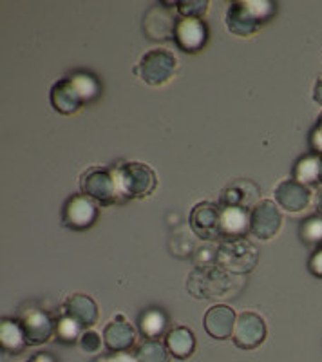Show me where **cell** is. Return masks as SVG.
Returning <instances> with one entry per match:
<instances>
[{
  "instance_id": "6da1fadb",
  "label": "cell",
  "mask_w": 322,
  "mask_h": 362,
  "mask_svg": "<svg viewBox=\"0 0 322 362\" xmlns=\"http://www.w3.org/2000/svg\"><path fill=\"white\" fill-rule=\"evenodd\" d=\"M275 11V6L268 0H256V2H232L227 9V24L228 31L239 37H252L257 33L259 25L268 21Z\"/></svg>"
},
{
  "instance_id": "7a4b0ae2",
  "label": "cell",
  "mask_w": 322,
  "mask_h": 362,
  "mask_svg": "<svg viewBox=\"0 0 322 362\" xmlns=\"http://www.w3.org/2000/svg\"><path fill=\"white\" fill-rule=\"evenodd\" d=\"M114 176L120 189L121 202L147 198L157 185V177L153 167L140 161H125L114 170Z\"/></svg>"
},
{
  "instance_id": "3957f363",
  "label": "cell",
  "mask_w": 322,
  "mask_h": 362,
  "mask_svg": "<svg viewBox=\"0 0 322 362\" xmlns=\"http://www.w3.org/2000/svg\"><path fill=\"white\" fill-rule=\"evenodd\" d=\"M232 288V276L221 267H199L190 272L186 290L196 299H221Z\"/></svg>"
},
{
  "instance_id": "277c9868",
  "label": "cell",
  "mask_w": 322,
  "mask_h": 362,
  "mask_svg": "<svg viewBox=\"0 0 322 362\" xmlns=\"http://www.w3.org/2000/svg\"><path fill=\"white\" fill-rule=\"evenodd\" d=\"M215 261L217 267L227 270L228 274H248L257 267L259 252L244 238L223 239L215 254Z\"/></svg>"
},
{
  "instance_id": "5b68a950",
  "label": "cell",
  "mask_w": 322,
  "mask_h": 362,
  "mask_svg": "<svg viewBox=\"0 0 322 362\" xmlns=\"http://www.w3.org/2000/svg\"><path fill=\"white\" fill-rule=\"evenodd\" d=\"M178 69V60L167 47H154L141 57L140 64L134 73L143 80L147 86L157 87L169 82Z\"/></svg>"
},
{
  "instance_id": "8992f818",
  "label": "cell",
  "mask_w": 322,
  "mask_h": 362,
  "mask_svg": "<svg viewBox=\"0 0 322 362\" xmlns=\"http://www.w3.org/2000/svg\"><path fill=\"white\" fill-rule=\"evenodd\" d=\"M80 189H82L83 196L100 205H112L121 199L114 173L104 169V167L87 169L80 177Z\"/></svg>"
},
{
  "instance_id": "52a82bcc",
  "label": "cell",
  "mask_w": 322,
  "mask_h": 362,
  "mask_svg": "<svg viewBox=\"0 0 322 362\" xmlns=\"http://www.w3.org/2000/svg\"><path fill=\"white\" fill-rule=\"evenodd\" d=\"M190 226L198 238L205 241H215L223 238L221 228V206L215 203L201 202L190 210Z\"/></svg>"
},
{
  "instance_id": "ba28073f",
  "label": "cell",
  "mask_w": 322,
  "mask_h": 362,
  "mask_svg": "<svg viewBox=\"0 0 322 362\" xmlns=\"http://www.w3.org/2000/svg\"><path fill=\"white\" fill-rule=\"evenodd\" d=\"M282 225L281 210L272 199H261L254 210L250 212V232L257 239H272L275 238Z\"/></svg>"
},
{
  "instance_id": "9c48e42d",
  "label": "cell",
  "mask_w": 322,
  "mask_h": 362,
  "mask_svg": "<svg viewBox=\"0 0 322 362\" xmlns=\"http://www.w3.org/2000/svg\"><path fill=\"white\" fill-rule=\"evenodd\" d=\"M96 219H98V209L95 202L83 194L71 196L64 205L62 223L71 230H87L89 226L95 225Z\"/></svg>"
},
{
  "instance_id": "30bf717a",
  "label": "cell",
  "mask_w": 322,
  "mask_h": 362,
  "mask_svg": "<svg viewBox=\"0 0 322 362\" xmlns=\"http://www.w3.org/2000/svg\"><path fill=\"white\" fill-rule=\"evenodd\" d=\"M234 344L241 350H254L266 339V325L261 315L254 312H243L237 315L234 326Z\"/></svg>"
},
{
  "instance_id": "8fae6325",
  "label": "cell",
  "mask_w": 322,
  "mask_h": 362,
  "mask_svg": "<svg viewBox=\"0 0 322 362\" xmlns=\"http://www.w3.org/2000/svg\"><path fill=\"white\" fill-rule=\"evenodd\" d=\"M20 326L24 329L25 342L29 346H40L51 339L56 329V322L51 319L49 313L40 308H29L22 313Z\"/></svg>"
},
{
  "instance_id": "7c38bea8",
  "label": "cell",
  "mask_w": 322,
  "mask_h": 362,
  "mask_svg": "<svg viewBox=\"0 0 322 362\" xmlns=\"http://www.w3.org/2000/svg\"><path fill=\"white\" fill-rule=\"evenodd\" d=\"M174 38L186 53H198L207 44L208 29L201 18L178 17L174 24Z\"/></svg>"
},
{
  "instance_id": "4fadbf2b",
  "label": "cell",
  "mask_w": 322,
  "mask_h": 362,
  "mask_svg": "<svg viewBox=\"0 0 322 362\" xmlns=\"http://www.w3.org/2000/svg\"><path fill=\"white\" fill-rule=\"evenodd\" d=\"M261 202L259 187L250 180H236L221 194L223 206H237V209L254 210V206Z\"/></svg>"
},
{
  "instance_id": "5bb4252c",
  "label": "cell",
  "mask_w": 322,
  "mask_h": 362,
  "mask_svg": "<svg viewBox=\"0 0 322 362\" xmlns=\"http://www.w3.org/2000/svg\"><path fill=\"white\" fill-rule=\"evenodd\" d=\"M275 202L288 212H301L310 205V189L297 180H285L273 190Z\"/></svg>"
},
{
  "instance_id": "9a60e30c",
  "label": "cell",
  "mask_w": 322,
  "mask_h": 362,
  "mask_svg": "<svg viewBox=\"0 0 322 362\" xmlns=\"http://www.w3.org/2000/svg\"><path fill=\"white\" fill-rule=\"evenodd\" d=\"M136 341V329L131 322L125 321L124 315H116L114 321L109 322L104 329V342L112 354H120L133 348Z\"/></svg>"
},
{
  "instance_id": "2e32d148",
  "label": "cell",
  "mask_w": 322,
  "mask_h": 362,
  "mask_svg": "<svg viewBox=\"0 0 322 362\" xmlns=\"http://www.w3.org/2000/svg\"><path fill=\"white\" fill-rule=\"evenodd\" d=\"M51 105H53L60 115H73V112H76L82 107L83 100L71 76L58 80V82L51 87Z\"/></svg>"
},
{
  "instance_id": "e0dca14e",
  "label": "cell",
  "mask_w": 322,
  "mask_h": 362,
  "mask_svg": "<svg viewBox=\"0 0 322 362\" xmlns=\"http://www.w3.org/2000/svg\"><path fill=\"white\" fill-rule=\"evenodd\" d=\"M234 326H236V313L230 306L217 305L212 306L205 313V329L208 335L214 339H227L234 334Z\"/></svg>"
},
{
  "instance_id": "ac0fdd59",
  "label": "cell",
  "mask_w": 322,
  "mask_h": 362,
  "mask_svg": "<svg viewBox=\"0 0 322 362\" xmlns=\"http://www.w3.org/2000/svg\"><path fill=\"white\" fill-rule=\"evenodd\" d=\"M64 312L73 321L78 322L82 328L93 326L98 321V306L91 297L83 296V293H73V296L67 297Z\"/></svg>"
},
{
  "instance_id": "d6986e66",
  "label": "cell",
  "mask_w": 322,
  "mask_h": 362,
  "mask_svg": "<svg viewBox=\"0 0 322 362\" xmlns=\"http://www.w3.org/2000/svg\"><path fill=\"white\" fill-rule=\"evenodd\" d=\"M221 228L223 239L243 238L250 232V212L237 206L221 205Z\"/></svg>"
},
{
  "instance_id": "ffe728a7",
  "label": "cell",
  "mask_w": 322,
  "mask_h": 362,
  "mask_svg": "<svg viewBox=\"0 0 322 362\" xmlns=\"http://www.w3.org/2000/svg\"><path fill=\"white\" fill-rule=\"evenodd\" d=\"M165 346L170 355H174V357L179 358V361H185V358H189L190 355L194 354V335H192V332H190L189 328L179 326V328L170 329L169 334H167Z\"/></svg>"
},
{
  "instance_id": "44dd1931",
  "label": "cell",
  "mask_w": 322,
  "mask_h": 362,
  "mask_svg": "<svg viewBox=\"0 0 322 362\" xmlns=\"http://www.w3.org/2000/svg\"><path fill=\"white\" fill-rule=\"evenodd\" d=\"M25 335L22 329L20 321L15 319H2L0 322V346L6 354H20L25 348Z\"/></svg>"
},
{
  "instance_id": "7402d4cb",
  "label": "cell",
  "mask_w": 322,
  "mask_h": 362,
  "mask_svg": "<svg viewBox=\"0 0 322 362\" xmlns=\"http://www.w3.org/2000/svg\"><path fill=\"white\" fill-rule=\"evenodd\" d=\"M321 161L322 158L317 156V154L302 156L301 160L295 163V180H297L299 183H302L304 187L321 183Z\"/></svg>"
},
{
  "instance_id": "603a6c76",
  "label": "cell",
  "mask_w": 322,
  "mask_h": 362,
  "mask_svg": "<svg viewBox=\"0 0 322 362\" xmlns=\"http://www.w3.org/2000/svg\"><path fill=\"white\" fill-rule=\"evenodd\" d=\"M167 326V315L161 310L150 308L140 317V322H138V328H140V334L143 335L147 341H156L160 335H163Z\"/></svg>"
},
{
  "instance_id": "cb8c5ba5",
  "label": "cell",
  "mask_w": 322,
  "mask_h": 362,
  "mask_svg": "<svg viewBox=\"0 0 322 362\" xmlns=\"http://www.w3.org/2000/svg\"><path fill=\"white\" fill-rule=\"evenodd\" d=\"M138 362H170L169 350L160 341L141 342L136 351Z\"/></svg>"
},
{
  "instance_id": "d4e9b609",
  "label": "cell",
  "mask_w": 322,
  "mask_h": 362,
  "mask_svg": "<svg viewBox=\"0 0 322 362\" xmlns=\"http://www.w3.org/2000/svg\"><path fill=\"white\" fill-rule=\"evenodd\" d=\"M299 235H301L302 243L308 247L322 248V218L311 216V218L304 219L299 228Z\"/></svg>"
},
{
  "instance_id": "484cf974",
  "label": "cell",
  "mask_w": 322,
  "mask_h": 362,
  "mask_svg": "<svg viewBox=\"0 0 322 362\" xmlns=\"http://www.w3.org/2000/svg\"><path fill=\"white\" fill-rule=\"evenodd\" d=\"M71 78H73V82H75V86H76V89H78L80 96H82L83 103L93 102V100L98 96L100 86H98V82H96V78L93 76V74L76 73V74H73Z\"/></svg>"
},
{
  "instance_id": "4316f807",
  "label": "cell",
  "mask_w": 322,
  "mask_h": 362,
  "mask_svg": "<svg viewBox=\"0 0 322 362\" xmlns=\"http://www.w3.org/2000/svg\"><path fill=\"white\" fill-rule=\"evenodd\" d=\"M82 326L78 325L76 321H73L71 317L64 315L60 317L56 321V329H54V334H56L58 341L66 342V344H73V342L78 341V337H82Z\"/></svg>"
},
{
  "instance_id": "83f0119b",
  "label": "cell",
  "mask_w": 322,
  "mask_h": 362,
  "mask_svg": "<svg viewBox=\"0 0 322 362\" xmlns=\"http://www.w3.org/2000/svg\"><path fill=\"white\" fill-rule=\"evenodd\" d=\"M176 8L181 13V17L201 18L208 9L207 0H186V2H176Z\"/></svg>"
},
{
  "instance_id": "f1b7e54d",
  "label": "cell",
  "mask_w": 322,
  "mask_h": 362,
  "mask_svg": "<svg viewBox=\"0 0 322 362\" xmlns=\"http://www.w3.org/2000/svg\"><path fill=\"white\" fill-rule=\"evenodd\" d=\"M78 342H80V348H82L85 354H95V351L100 350V344H102V341H100V335L96 334V332H93V329H87V332H83Z\"/></svg>"
},
{
  "instance_id": "f546056e",
  "label": "cell",
  "mask_w": 322,
  "mask_h": 362,
  "mask_svg": "<svg viewBox=\"0 0 322 362\" xmlns=\"http://www.w3.org/2000/svg\"><path fill=\"white\" fill-rule=\"evenodd\" d=\"M310 145L317 154H322V116L318 118L317 125L314 127L310 134Z\"/></svg>"
},
{
  "instance_id": "4dcf8cb0",
  "label": "cell",
  "mask_w": 322,
  "mask_h": 362,
  "mask_svg": "<svg viewBox=\"0 0 322 362\" xmlns=\"http://www.w3.org/2000/svg\"><path fill=\"white\" fill-rule=\"evenodd\" d=\"M310 272L315 277H322V248L314 252V255L310 257V264H308Z\"/></svg>"
},
{
  "instance_id": "1f68e13d",
  "label": "cell",
  "mask_w": 322,
  "mask_h": 362,
  "mask_svg": "<svg viewBox=\"0 0 322 362\" xmlns=\"http://www.w3.org/2000/svg\"><path fill=\"white\" fill-rule=\"evenodd\" d=\"M98 362H138L136 355H131L127 351H120V354L105 355V357L100 358Z\"/></svg>"
},
{
  "instance_id": "d6a6232c",
  "label": "cell",
  "mask_w": 322,
  "mask_h": 362,
  "mask_svg": "<svg viewBox=\"0 0 322 362\" xmlns=\"http://www.w3.org/2000/svg\"><path fill=\"white\" fill-rule=\"evenodd\" d=\"M25 362H54V358L47 354H37V355H33L31 358H28Z\"/></svg>"
},
{
  "instance_id": "836d02e7",
  "label": "cell",
  "mask_w": 322,
  "mask_h": 362,
  "mask_svg": "<svg viewBox=\"0 0 322 362\" xmlns=\"http://www.w3.org/2000/svg\"><path fill=\"white\" fill-rule=\"evenodd\" d=\"M314 98L315 102H318L322 105V76L318 78L317 86H315V93H314Z\"/></svg>"
},
{
  "instance_id": "e575fe53",
  "label": "cell",
  "mask_w": 322,
  "mask_h": 362,
  "mask_svg": "<svg viewBox=\"0 0 322 362\" xmlns=\"http://www.w3.org/2000/svg\"><path fill=\"white\" fill-rule=\"evenodd\" d=\"M315 209H317L318 214L322 216V189L317 192V198H315Z\"/></svg>"
},
{
  "instance_id": "d590c367",
  "label": "cell",
  "mask_w": 322,
  "mask_h": 362,
  "mask_svg": "<svg viewBox=\"0 0 322 362\" xmlns=\"http://www.w3.org/2000/svg\"><path fill=\"white\" fill-rule=\"evenodd\" d=\"M321 183H322V161H321Z\"/></svg>"
}]
</instances>
